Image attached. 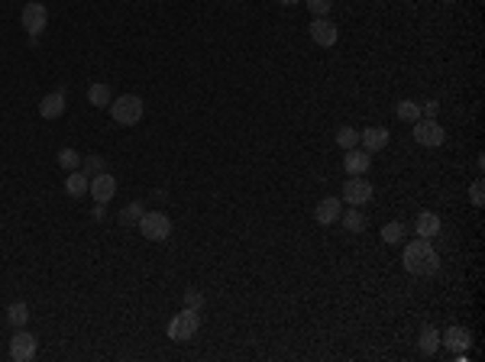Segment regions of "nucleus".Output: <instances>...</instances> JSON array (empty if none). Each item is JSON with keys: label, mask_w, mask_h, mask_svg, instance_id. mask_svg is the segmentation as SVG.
<instances>
[{"label": "nucleus", "mask_w": 485, "mask_h": 362, "mask_svg": "<svg viewBox=\"0 0 485 362\" xmlns=\"http://www.w3.org/2000/svg\"><path fill=\"white\" fill-rule=\"evenodd\" d=\"M404 269L411 272V275H434V272L440 269V256L437 249L430 246V240H424V236H418V240H411L408 246H404Z\"/></svg>", "instance_id": "obj_1"}, {"label": "nucleus", "mask_w": 485, "mask_h": 362, "mask_svg": "<svg viewBox=\"0 0 485 362\" xmlns=\"http://www.w3.org/2000/svg\"><path fill=\"white\" fill-rule=\"evenodd\" d=\"M110 117L120 126H136V123L142 120V97H136V94H123V97H117V101H110Z\"/></svg>", "instance_id": "obj_2"}, {"label": "nucleus", "mask_w": 485, "mask_h": 362, "mask_svg": "<svg viewBox=\"0 0 485 362\" xmlns=\"http://www.w3.org/2000/svg\"><path fill=\"white\" fill-rule=\"evenodd\" d=\"M197 330H201V314H197V311H188V307H181V311L168 320V340H175V343H188Z\"/></svg>", "instance_id": "obj_3"}, {"label": "nucleus", "mask_w": 485, "mask_h": 362, "mask_svg": "<svg viewBox=\"0 0 485 362\" xmlns=\"http://www.w3.org/2000/svg\"><path fill=\"white\" fill-rule=\"evenodd\" d=\"M136 227H140V233L149 242H165L168 236H172V220H168V214H162V211H146Z\"/></svg>", "instance_id": "obj_4"}, {"label": "nucleus", "mask_w": 485, "mask_h": 362, "mask_svg": "<svg viewBox=\"0 0 485 362\" xmlns=\"http://www.w3.org/2000/svg\"><path fill=\"white\" fill-rule=\"evenodd\" d=\"M39 353V340L29 334L26 327H17V334L10 336V359L13 362H29Z\"/></svg>", "instance_id": "obj_5"}, {"label": "nucleus", "mask_w": 485, "mask_h": 362, "mask_svg": "<svg viewBox=\"0 0 485 362\" xmlns=\"http://www.w3.org/2000/svg\"><path fill=\"white\" fill-rule=\"evenodd\" d=\"M414 126V142L424 149H437L443 146V140H447V133L440 130V123L437 120H430V117H420L418 123H411Z\"/></svg>", "instance_id": "obj_6"}, {"label": "nucleus", "mask_w": 485, "mask_h": 362, "mask_svg": "<svg viewBox=\"0 0 485 362\" xmlns=\"http://www.w3.org/2000/svg\"><path fill=\"white\" fill-rule=\"evenodd\" d=\"M19 23H23V29H26V36H39V33L49 26V7L46 3H39V0H33V3L23 7Z\"/></svg>", "instance_id": "obj_7"}, {"label": "nucleus", "mask_w": 485, "mask_h": 362, "mask_svg": "<svg viewBox=\"0 0 485 362\" xmlns=\"http://www.w3.org/2000/svg\"><path fill=\"white\" fill-rule=\"evenodd\" d=\"M372 185L365 181V175H350V181L343 185V201L350 207H363V204H369L372 201Z\"/></svg>", "instance_id": "obj_8"}, {"label": "nucleus", "mask_w": 485, "mask_h": 362, "mask_svg": "<svg viewBox=\"0 0 485 362\" xmlns=\"http://www.w3.org/2000/svg\"><path fill=\"white\" fill-rule=\"evenodd\" d=\"M311 39H314L320 49H330V46H336L340 29H336V23L330 17H314V23H311Z\"/></svg>", "instance_id": "obj_9"}, {"label": "nucleus", "mask_w": 485, "mask_h": 362, "mask_svg": "<svg viewBox=\"0 0 485 362\" xmlns=\"http://www.w3.org/2000/svg\"><path fill=\"white\" fill-rule=\"evenodd\" d=\"M94 195V201L97 204H107V201H113V195H117V178L110 175V172H101V175L91 178V188H88Z\"/></svg>", "instance_id": "obj_10"}, {"label": "nucleus", "mask_w": 485, "mask_h": 362, "mask_svg": "<svg viewBox=\"0 0 485 362\" xmlns=\"http://www.w3.org/2000/svg\"><path fill=\"white\" fill-rule=\"evenodd\" d=\"M369 165H372V152H365V149H346L343 156V168L346 175H365L369 172Z\"/></svg>", "instance_id": "obj_11"}, {"label": "nucleus", "mask_w": 485, "mask_h": 362, "mask_svg": "<svg viewBox=\"0 0 485 362\" xmlns=\"http://www.w3.org/2000/svg\"><path fill=\"white\" fill-rule=\"evenodd\" d=\"M469 330L466 327H447L443 334H440V346H447V349H453V353H466L469 349Z\"/></svg>", "instance_id": "obj_12"}, {"label": "nucleus", "mask_w": 485, "mask_h": 362, "mask_svg": "<svg viewBox=\"0 0 485 362\" xmlns=\"http://www.w3.org/2000/svg\"><path fill=\"white\" fill-rule=\"evenodd\" d=\"M39 113H42L46 120H58V117L65 113V88H58V91L46 94V97L39 101Z\"/></svg>", "instance_id": "obj_13"}, {"label": "nucleus", "mask_w": 485, "mask_h": 362, "mask_svg": "<svg viewBox=\"0 0 485 362\" xmlns=\"http://www.w3.org/2000/svg\"><path fill=\"white\" fill-rule=\"evenodd\" d=\"M440 230H443V223H440V214H434V211H424V214H418V220H414V233L424 236V240L440 236Z\"/></svg>", "instance_id": "obj_14"}, {"label": "nucleus", "mask_w": 485, "mask_h": 362, "mask_svg": "<svg viewBox=\"0 0 485 362\" xmlns=\"http://www.w3.org/2000/svg\"><path fill=\"white\" fill-rule=\"evenodd\" d=\"M359 142H363L365 152H382L388 146V130L385 126H369V130L359 133Z\"/></svg>", "instance_id": "obj_15"}, {"label": "nucleus", "mask_w": 485, "mask_h": 362, "mask_svg": "<svg viewBox=\"0 0 485 362\" xmlns=\"http://www.w3.org/2000/svg\"><path fill=\"white\" fill-rule=\"evenodd\" d=\"M340 214H343V204H340L336 197H324V201H318V207H314V217H318V223H324V227L336 223Z\"/></svg>", "instance_id": "obj_16"}, {"label": "nucleus", "mask_w": 485, "mask_h": 362, "mask_svg": "<svg viewBox=\"0 0 485 362\" xmlns=\"http://www.w3.org/2000/svg\"><path fill=\"white\" fill-rule=\"evenodd\" d=\"M88 188H91V178L84 175L81 168H75V172L65 178V195L68 197H84L88 195Z\"/></svg>", "instance_id": "obj_17"}, {"label": "nucleus", "mask_w": 485, "mask_h": 362, "mask_svg": "<svg viewBox=\"0 0 485 362\" xmlns=\"http://www.w3.org/2000/svg\"><path fill=\"white\" fill-rule=\"evenodd\" d=\"M418 346L424 356H437L440 353V330L437 327H424L418 336Z\"/></svg>", "instance_id": "obj_18"}, {"label": "nucleus", "mask_w": 485, "mask_h": 362, "mask_svg": "<svg viewBox=\"0 0 485 362\" xmlns=\"http://www.w3.org/2000/svg\"><path fill=\"white\" fill-rule=\"evenodd\" d=\"M110 101H113V94H110V88H107V84H91V88H88V104H91V107H97V110H104V107H110Z\"/></svg>", "instance_id": "obj_19"}, {"label": "nucleus", "mask_w": 485, "mask_h": 362, "mask_svg": "<svg viewBox=\"0 0 485 362\" xmlns=\"http://www.w3.org/2000/svg\"><path fill=\"white\" fill-rule=\"evenodd\" d=\"M81 172H84L88 178L101 175V172H107V158L97 156V152H91V156H81Z\"/></svg>", "instance_id": "obj_20"}, {"label": "nucleus", "mask_w": 485, "mask_h": 362, "mask_svg": "<svg viewBox=\"0 0 485 362\" xmlns=\"http://www.w3.org/2000/svg\"><path fill=\"white\" fill-rule=\"evenodd\" d=\"M340 220H343V227L350 233H363L365 230V217H363V211H359V207H350V211H343V214H340Z\"/></svg>", "instance_id": "obj_21"}, {"label": "nucleus", "mask_w": 485, "mask_h": 362, "mask_svg": "<svg viewBox=\"0 0 485 362\" xmlns=\"http://www.w3.org/2000/svg\"><path fill=\"white\" fill-rule=\"evenodd\" d=\"M7 320L13 327H26L29 324V304L26 301H13V304L7 307Z\"/></svg>", "instance_id": "obj_22"}, {"label": "nucleus", "mask_w": 485, "mask_h": 362, "mask_svg": "<svg viewBox=\"0 0 485 362\" xmlns=\"http://www.w3.org/2000/svg\"><path fill=\"white\" fill-rule=\"evenodd\" d=\"M395 113H398V120H404V123H418L420 120V104L418 101H398L395 104Z\"/></svg>", "instance_id": "obj_23"}, {"label": "nucleus", "mask_w": 485, "mask_h": 362, "mask_svg": "<svg viewBox=\"0 0 485 362\" xmlns=\"http://www.w3.org/2000/svg\"><path fill=\"white\" fill-rule=\"evenodd\" d=\"M404 233H408V227H404L402 220H392L382 227V242H388V246H395V242L404 240Z\"/></svg>", "instance_id": "obj_24"}, {"label": "nucleus", "mask_w": 485, "mask_h": 362, "mask_svg": "<svg viewBox=\"0 0 485 362\" xmlns=\"http://www.w3.org/2000/svg\"><path fill=\"white\" fill-rule=\"evenodd\" d=\"M58 165L62 168H68V172H75V168H81V156H78L75 149L72 146H65V149H58Z\"/></svg>", "instance_id": "obj_25"}, {"label": "nucleus", "mask_w": 485, "mask_h": 362, "mask_svg": "<svg viewBox=\"0 0 485 362\" xmlns=\"http://www.w3.org/2000/svg\"><path fill=\"white\" fill-rule=\"evenodd\" d=\"M336 146L340 149L359 146V130H353V126H340V130H336Z\"/></svg>", "instance_id": "obj_26"}, {"label": "nucleus", "mask_w": 485, "mask_h": 362, "mask_svg": "<svg viewBox=\"0 0 485 362\" xmlns=\"http://www.w3.org/2000/svg\"><path fill=\"white\" fill-rule=\"evenodd\" d=\"M146 214V211H142V204L140 201H133V204H126L120 211V223H126V227H133V223H140V217Z\"/></svg>", "instance_id": "obj_27"}, {"label": "nucleus", "mask_w": 485, "mask_h": 362, "mask_svg": "<svg viewBox=\"0 0 485 362\" xmlns=\"http://www.w3.org/2000/svg\"><path fill=\"white\" fill-rule=\"evenodd\" d=\"M304 3H308V10L314 17H327L334 10V0H304Z\"/></svg>", "instance_id": "obj_28"}, {"label": "nucleus", "mask_w": 485, "mask_h": 362, "mask_svg": "<svg viewBox=\"0 0 485 362\" xmlns=\"http://www.w3.org/2000/svg\"><path fill=\"white\" fill-rule=\"evenodd\" d=\"M185 307L188 311H201V307H204V295H201L197 288H188L185 291Z\"/></svg>", "instance_id": "obj_29"}, {"label": "nucleus", "mask_w": 485, "mask_h": 362, "mask_svg": "<svg viewBox=\"0 0 485 362\" xmlns=\"http://www.w3.org/2000/svg\"><path fill=\"white\" fill-rule=\"evenodd\" d=\"M469 201H472V207H482V204H485V191H482V181H476V185L469 188Z\"/></svg>", "instance_id": "obj_30"}, {"label": "nucleus", "mask_w": 485, "mask_h": 362, "mask_svg": "<svg viewBox=\"0 0 485 362\" xmlns=\"http://www.w3.org/2000/svg\"><path fill=\"white\" fill-rule=\"evenodd\" d=\"M437 110H440V101H424V104H420V117L437 120Z\"/></svg>", "instance_id": "obj_31"}, {"label": "nucleus", "mask_w": 485, "mask_h": 362, "mask_svg": "<svg viewBox=\"0 0 485 362\" xmlns=\"http://www.w3.org/2000/svg\"><path fill=\"white\" fill-rule=\"evenodd\" d=\"M295 3H298V0H281V7H295Z\"/></svg>", "instance_id": "obj_32"}, {"label": "nucleus", "mask_w": 485, "mask_h": 362, "mask_svg": "<svg viewBox=\"0 0 485 362\" xmlns=\"http://www.w3.org/2000/svg\"><path fill=\"white\" fill-rule=\"evenodd\" d=\"M447 3H459V0H447Z\"/></svg>", "instance_id": "obj_33"}]
</instances>
